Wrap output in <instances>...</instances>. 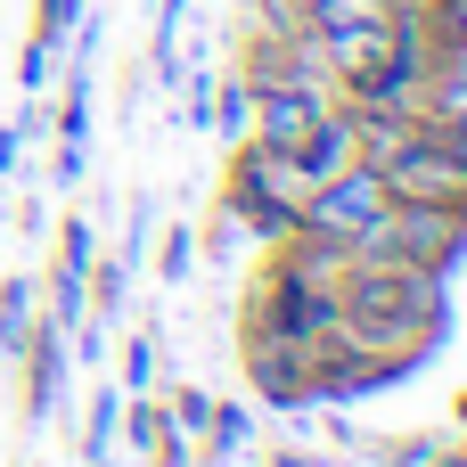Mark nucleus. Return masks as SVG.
<instances>
[{
  "mask_svg": "<svg viewBox=\"0 0 467 467\" xmlns=\"http://www.w3.org/2000/svg\"><path fill=\"white\" fill-rule=\"evenodd\" d=\"M419 123H427V131H435L443 148H460V156H467V99H451V107H427Z\"/></svg>",
  "mask_w": 467,
  "mask_h": 467,
  "instance_id": "20",
  "label": "nucleus"
},
{
  "mask_svg": "<svg viewBox=\"0 0 467 467\" xmlns=\"http://www.w3.org/2000/svg\"><path fill=\"white\" fill-rule=\"evenodd\" d=\"M246 8H254V0H246Z\"/></svg>",
  "mask_w": 467,
  "mask_h": 467,
  "instance_id": "30",
  "label": "nucleus"
},
{
  "mask_svg": "<svg viewBox=\"0 0 467 467\" xmlns=\"http://www.w3.org/2000/svg\"><path fill=\"white\" fill-rule=\"evenodd\" d=\"M16 361H25V419L41 427V419L57 410V386H66V328H49V320H41V328L25 337V353H16Z\"/></svg>",
  "mask_w": 467,
  "mask_h": 467,
  "instance_id": "10",
  "label": "nucleus"
},
{
  "mask_svg": "<svg viewBox=\"0 0 467 467\" xmlns=\"http://www.w3.org/2000/svg\"><path fill=\"white\" fill-rule=\"evenodd\" d=\"M0 361H8V345H0Z\"/></svg>",
  "mask_w": 467,
  "mask_h": 467,
  "instance_id": "29",
  "label": "nucleus"
},
{
  "mask_svg": "<svg viewBox=\"0 0 467 467\" xmlns=\"http://www.w3.org/2000/svg\"><path fill=\"white\" fill-rule=\"evenodd\" d=\"M386 460H394V467H435V443H394Z\"/></svg>",
  "mask_w": 467,
  "mask_h": 467,
  "instance_id": "25",
  "label": "nucleus"
},
{
  "mask_svg": "<svg viewBox=\"0 0 467 467\" xmlns=\"http://www.w3.org/2000/svg\"><path fill=\"white\" fill-rule=\"evenodd\" d=\"M74 25H82V0H33V41L41 49H57Z\"/></svg>",
  "mask_w": 467,
  "mask_h": 467,
  "instance_id": "17",
  "label": "nucleus"
},
{
  "mask_svg": "<svg viewBox=\"0 0 467 467\" xmlns=\"http://www.w3.org/2000/svg\"><path fill=\"white\" fill-rule=\"evenodd\" d=\"M90 263H99V230H90L82 213H74V222H57V263H49V271H74V279H82Z\"/></svg>",
  "mask_w": 467,
  "mask_h": 467,
  "instance_id": "13",
  "label": "nucleus"
},
{
  "mask_svg": "<svg viewBox=\"0 0 467 467\" xmlns=\"http://www.w3.org/2000/svg\"><path fill=\"white\" fill-rule=\"evenodd\" d=\"M254 90V107H246V140H263V148H296L312 123H320V107H328V90L320 82H246Z\"/></svg>",
  "mask_w": 467,
  "mask_h": 467,
  "instance_id": "7",
  "label": "nucleus"
},
{
  "mask_svg": "<svg viewBox=\"0 0 467 467\" xmlns=\"http://www.w3.org/2000/svg\"><path fill=\"white\" fill-rule=\"evenodd\" d=\"M296 197H304V181H296V164L279 156V148H263V140H238L230 148V189H222V205L254 230V238H296Z\"/></svg>",
  "mask_w": 467,
  "mask_h": 467,
  "instance_id": "4",
  "label": "nucleus"
},
{
  "mask_svg": "<svg viewBox=\"0 0 467 467\" xmlns=\"http://www.w3.org/2000/svg\"><path fill=\"white\" fill-rule=\"evenodd\" d=\"M451 328V279L419 263H345L337 279V337L369 353H410L427 361Z\"/></svg>",
  "mask_w": 467,
  "mask_h": 467,
  "instance_id": "1",
  "label": "nucleus"
},
{
  "mask_svg": "<svg viewBox=\"0 0 467 467\" xmlns=\"http://www.w3.org/2000/svg\"><path fill=\"white\" fill-rule=\"evenodd\" d=\"M82 287H90V312H123L131 263H90V271H82Z\"/></svg>",
  "mask_w": 467,
  "mask_h": 467,
  "instance_id": "16",
  "label": "nucleus"
},
{
  "mask_svg": "<svg viewBox=\"0 0 467 467\" xmlns=\"http://www.w3.org/2000/svg\"><path fill=\"white\" fill-rule=\"evenodd\" d=\"M345 246H328V238H279L271 246V263H263V279H254V296H246V328L254 337H287V345H320V337H337V279H345Z\"/></svg>",
  "mask_w": 467,
  "mask_h": 467,
  "instance_id": "2",
  "label": "nucleus"
},
{
  "mask_svg": "<svg viewBox=\"0 0 467 467\" xmlns=\"http://www.w3.org/2000/svg\"><path fill=\"white\" fill-rule=\"evenodd\" d=\"M386 8H419V0H386Z\"/></svg>",
  "mask_w": 467,
  "mask_h": 467,
  "instance_id": "28",
  "label": "nucleus"
},
{
  "mask_svg": "<svg viewBox=\"0 0 467 467\" xmlns=\"http://www.w3.org/2000/svg\"><path fill=\"white\" fill-rule=\"evenodd\" d=\"M16 156H25V131H16V123H0V172H8V181H16Z\"/></svg>",
  "mask_w": 467,
  "mask_h": 467,
  "instance_id": "24",
  "label": "nucleus"
},
{
  "mask_svg": "<svg viewBox=\"0 0 467 467\" xmlns=\"http://www.w3.org/2000/svg\"><path fill=\"white\" fill-rule=\"evenodd\" d=\"M123 386H131V394H156V386H164V345H156V337H131V345H123Z\"/></svg>",
  "mask_w": 467,
  "mask_h": 467,
  "instance_id": "14",
  "label": "nucleus"
},
{
  "mask_svg": "<svg viewBox=\"0 0 467 467\" xmlns=\"http://www.w3.org/2000/svg\"><path fill=\"white\" fill-rule=\"evenodd\" d=\"M41 328V312H33V287L25 279H0V345H8V361L25 353V337Z\"/></svg>",
  "mask_w": 467,
  "mask_h": 467,
  "instance_id": "11",
  "label": "nucleus"
},
{
  "mask_svg": "<svg viewBox=\"0 0 467 467\" xmlns=\"http://www.w3.org/2000/svg\"><path fill=\"white\" fill-rule=\"evenodd\" d=\"M451 419H460V427H467V394H460V402H451Z\"/></svg>",
  "mask_w": 467,
  "mask_h": 467,
  "instance_id": "27",
  "label": "nucleus"
},
{
  "mask_svg": "<svg viewBox=\"0 0 467 467\" xmlns=\"http://www.w3.org/2000/svg\"><path fill=\"white\" fill-rule=\"evenodd\" d=\"M378 181H386V197H419V205H467V156L460 148H443L427 123L378 164Z\"/></svg>",
  "mask_w": 467,
  "mask_h": 467,
  "instance_id": "6",
  "label": "nucleus"
},
{
  "mask_svg": "<svg viewBox=\"0 0 467 467\" xmlns=\"http://www.w3.org/2000/svg\"><path fill=\"white\" fill-rule=\"evenodd\" d=\"M287 164H296V181H328V172H345V164H353V107H320V123L287 148Z\"/></svg>",
  "mask_w": 467,
  "mask_h": 467,
  "instance_id": "9",
  "label": "nucleus"
},
{
  "mask_svg": "<svg viewBox=\"0 0 467 467\" xmlns=\"http://www.w3.org/2000/svg\"><path fill=\"white\" fill-rule=\"evenodd\" d=\"M378 213H386V181H378L369 164H345V172H328V181H304V197H296V230H304V238H328V246H345V254H353V238H361Z\"/></svg>",
  "mask_w": 467,
  "mask_h": 467,
  "instance_id": "5",
  "label": "nucleus"
},
{
  "mask_svg": "<svg viewBox=\"0 0 467 467\" xmlns=\"http://www.w3.org/2000/svg\"><path fill=\"white\" fill-rule=\"evenodd\" d=\"M115 427H123V394H115V386H99V394H90V435H82V460H90V467L107 460Z\"/></svg>",
  "mask_w": 467,
  "mask_h": 467,
  "instance_id": "12",
  "label": "nucleus"
},
{
  "mask_svg": "<svg viewBox=\"0 0 467 467\" xmlns=\"http://www.w3.org/2000/svg\"><path fill=\"white\" fill-rule=\"evenodd\" d=\"M205 451H213V460H238V451H246V410H238V402H213V419H205Z\"/></svg>",
  "mask_w": 467,
  "mask_h": 467,
  "instance_id": "15",
  "label": "nucleus"
},
{
  "mask_svg": "<svg viewBox=\"0 0 467 467\" xmlns=\"http://www.w3.org/2000/svg\"><path fill=\"white\" fill-rule=\"evenodd\" d=\"M353 263H419V271H460L467 263V205H419L386 197V213L353 238Z\"/></svg>",
  "mask_w": 467,
  "mask_h": 467,
  "instance_id": "3",
  "label": "nucleus"
},
{
  "mask_svg": "<svg viewBox=\"0 0 467 467\" xmlns=\"http://www.w3.org/2000/svg\"><path fill=\"white\" fill-rule=\"evenodd\" d=\"M435 467H467V443H460V451H435Z\"/></svg>",
  "mask_w": 467,
  "mask_h": 467,
  "instance_id": "26",
  "label": "nucleus"
},
{
  "mask_svg": "<svg viewBox=\"0 0 467 467\" xmlns=\"http://www.w3.org/2000/svg\"><path fill=\"white\" fill-rule=\"evenodd\" d=\"M164 427H172V419H164V402H131L115 435H123V443H140V451H156V435H164Z\"/></svg>",
  "mask_w": 467,
  "mask_h": 467,
  "instance_id": "19",
  "label": "nucleus"
},
{
  "mask_svg": "<svg viewBox=\"0 0 467 467\" xmlns=\"http://www.w3.org/2000/svg\"><path fill=\"white\" fill-rule=\"evenodd\" d=\"M246 386L279 410H304L312 402V345H287V337H254L246 328Z\"/></svg>",
  "mask_w": 467,
  "mask_h": 467,
  "instance_id": "8",
  "label": "nucleus"
},
{
  "mask_svg": "<svg viewBox=\"0 0 467 467\" xmlns=\"http://www.w3.org/2000/svg\"><path fill=\"white\" fill-rule=\"evenodd\" d=\"M164 419H172V427H181V435H205V419H213V394H197V386H181V394H172V410H164Z\"/></svg>",
  "mask_w": 467,
  "mask_h": 467,
  "instance_id": "21",
  "label": "nucleus"
},
{
  "mask_svg": "<svg viewBox=\"0 0 467 467\" xmlns=\"http://www.w3.org/2000/svg\"><path fill=\"white\" fill-rule=\"evenodd\" d=\"M49 181H66V189L82 181V148H74V140H57V172H49Z\"/></svg>",
  "mask_w": 467,
  "mask_h": 467,
  "instance_id": "23",
  "label": "nucleus"
},
{
  "mask_svg": "<svg viewBox=\"0 0 467 467\" xmlns=\"http://www.w3.org/2000/svg\"><path fill=\"white\" fill-rule=\"evenodd\" d=\"M156 279H189L197 271V230H156Z\"/></svg>",
  "mask_w": 467,
  "mask_h": 467,
  "instance_id": "18",
  "label": "nucleus"
},
{
  "mask_svg": "<svg viewBox=\"0 0 467 467\" xmlns=\"http://www.w3.org/2000/svg\"><path fill=\"white\" fill-rule=\"evenodd\" d=\"M49 66H57V49L25 41V57H16V82H25V90H49Z\"/></svg>",
  "mask_w": 467,
  "mask_h": 467,
  "instance_id": "22",
  "label": "nucleus"
}]
</instances>
